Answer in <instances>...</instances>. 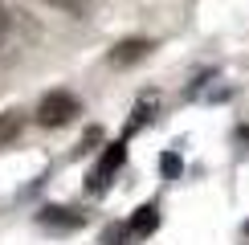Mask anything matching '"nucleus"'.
<instances>
[{
  "mask_svg": "<svg viewBox=\"0 0 249 245\" xmlns=\"http://www.w3.org/2000/svg\"><path fill=\"white\" fill-rule=\"evenodd\" d=\"M41 225H45V229H78L82 217L70 212V209H41Z\"/></svg>",
  "mask_w": 249,
  "mask_h": 245,
  "instance_id": "5",
  "label": "nucleus"
},
{
  "mask_svg": "<svg viewBox=\"0 0 249 245\" xmlns=\"http://www.w3.org/2000/svg\"><path fill=\"white\" fill-rule=\"evenodd\" d=\"M123 159H127V139H119V143H110V147L102 151V159H98V168H94V176L86 180V192H94V196H98V192L107 188V180H110V176H115V172L123 168Z\"/></svg>",
  "mask_w": 249,
  "mask_h": 245,
  "instance_id": "2",
  "label": "nucleus"
},
{
  "mask_svg": "<svg viewBox=\"0 0 249 245\" xmlns=\"http://www.w3.org/2000/svg\"><path fill=\"white\" fill-rule=\"evenodd\" d=\"M20 127H25V110H4V115H0V147H8V143L17 139Z\"/></svg>",
  "mask_w": 249,
  "mask_h": 245,
  "instance_id": "6",
  "label": "nucleus"
},
{
  "mask_svg": "<svg viewBox=\"0 0 249 245\" xmlns=\"http://www.w3.org/2000/svg\"><path fill=\"white\" fill-rule=\"evenodd\" d=\"M155 225H160V209H155V204H139L135 217L127 221V233H131V237H151Z\"/></svg>",
  "mask_w": 249,
  "mask_h": 245,
  "instance_id": "4",
  "label": "nucleus"
},
{
  "mask_svg": "<svg viewBox=\"0 0 249 245\" xmlns=\"http://www.w3.org/2000/svg\"><path fill=\"white\" fill-rule=\"evenodd\" d=\"M98 143H102V127H90L86 135H82V147H86V151H90V147H98Z\"/></svg>",
  "mask_w": 249,
  "mask_h": 245,
  "instance_id": "7",
  "label": "nucleus"
},
{
  "mask_svg": "<svg viewBox=\"0 0 249 245\" xmlns=\"http://www.w3.org/2000/svg\"><path fill=\"white\" fill-rule=\"evenodd\" d=\"M151 49L155 45L147 37H127V41H119V45L110 49V66H135V61H143Z\"/></svg>",
  "mask_w": 249,
  "mask_h": 245,
  "instance_id": "3",
  "label": "nucleus"
},
{
  "mask_svg": "<svg viewBox=\"0 0 249 245\" xmlns=\"http://www.w3.org/2000/svg\"><path fill=\"white\" fill-rule=\"evenodd\" d=\"M82 115V102L70 94V90H49L45 98L37 102V122L41 127H66Z\"/></svg>",
  "mask_w": 249,
  "mask_h": 245,
  "instance_id": "1",
  "label": "nucleus"
},
{
  "mask_svg": "<svg viewBox=\"0 0 249 245\" xmlns=\"http://www.w3.org/2000/svg\"><path fill=\"white\" fill-rule=\"evenodd\" d=\"M245 233H249V225H245Z\"/></svg>",
  "mask_w": 249,
  "mask_h": 245,
  "instance_id": "11",
  "label": "nucleus"
},
{
  "mask_svg": "<svg viewBox=\"0 0 249 245\" xmlns=\"http://www.w3.org/2000/svg\"><path fill=\"white\" fill-rule=\"evenodd\" d=\"M160 168H163V176H176V172H180V156H163Z\"/></svg>",
  "mask_w": 249,
  "mask_h": 245,
  "instance_id": "8",
  "label": "nucleus"
},
{
  "mask_svg": "<svg viewBox=\"0 0 249 245\" xmlns=\"http://www.w3.org/2000/svg\"><path fill=\"white\" fill-rule=\"evenodd\" d=\"M45 4H53V8H70V13H78V4H82V0H45Z\"/></svg>",
  "mask_w": 249,
  "mask_h": 245,
  "instance_id": "9",
  "label": "nucleus"
},
{
  "mask_svg": "<svg viewBox=\"0 0 249 245\" xmlns=\"http://www.w3.org/2000/svg\"><path fill=\"white\" fill-rule=\"evenodd\" d=\"M4 25H8V17H4V4H0V33H4Z\"/></svg>",
  "mask_w": 249,
  "mask_h": 245,
  "instance_id": "10",
  "label": "nucleus"
}]
</instances>
